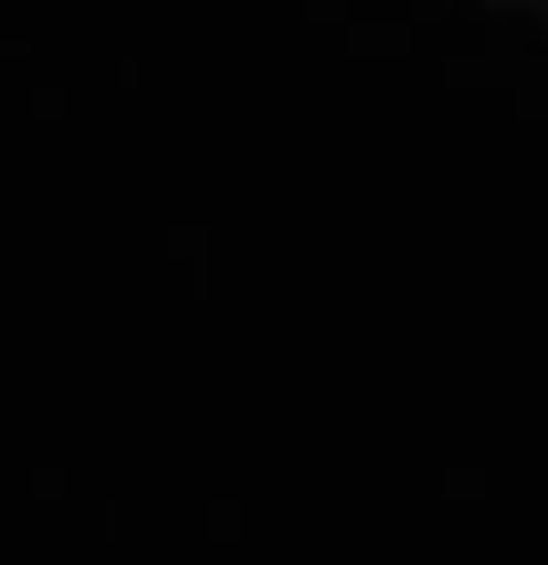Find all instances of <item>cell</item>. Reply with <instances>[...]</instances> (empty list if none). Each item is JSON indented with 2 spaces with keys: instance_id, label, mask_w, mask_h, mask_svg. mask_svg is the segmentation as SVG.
Returning <instances> with one entry per match:
<instances>
[]
</instances>
